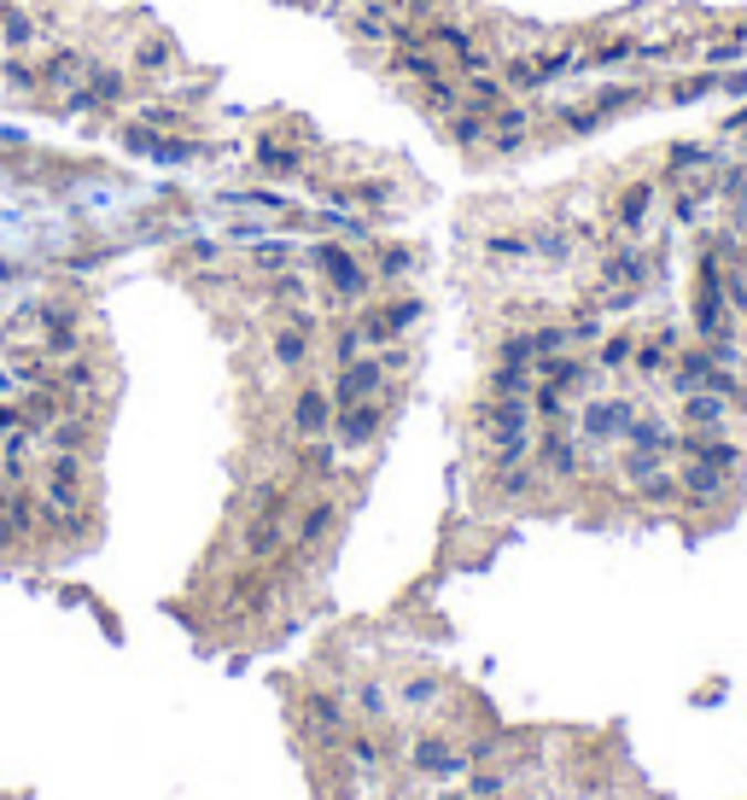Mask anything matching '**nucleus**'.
<instances>
[{
  "mask_svg": "<svg viewBox=\"0 0 747 800\" xmlns=\"http://www.w3.org/2000/svg\"><path fill=\"white\" fill-rule=\"evenodd\" d=\"M309 263H316V275H322V286H327V298H362L368 286H374V275L345 252L339 240H322L316 252H309Z\"/></svg>",
  "mask_w": 747,
  "mask_h": 800,
  "instance_id": "obj_1",
  "label": "nucleus"
},
{
  "mask_svg": "<svg viewBox=\"0 0 747 800\" xmlns=\"http://www.w3.org/2000/svg\"><path fill=\"white\" fill-rule=\"evenodd\" d=\"M532 129H537L532 106H520V99H503V106L491 112V135H485V147L508 158V152H520L526 140H532Z\"/></svg>",
  "mask_w": 747,
  "mask_h": 800,
  "instance_id": "obj_2",
  "label": "nucleus"
},
{
  "mask_svg": "<svg viewBox=\"0 0 747 800\" xmlns=\"http://www.w3.org/2000/svg\"><path fill=\"white\" fill-rule=\"evenodd\" d=\"M654 204H660V181H625L619 199H613V229L619 234H642L649 217H654Z\"/></svg>",
  "mask_w": 747,
  "mask_h": 800,
  "instance_id": "obj_3",
  "label": "nucleus"
},
{
  "mask_svg": "<svg viewBox=\"0 0 747 800\" xmlns=\"http://www.w3.org/2000/svg\"><path fill=\"white\" fill-rule=\"evenodd\" d=\"M252 164H257V176H304V152L286 140L281 129H263L257 135V147H252Z\"/></svg>",
  "mask_w": 747,
  "mask_h": 800,
  "instance_id": "obj_4",
  "label": "nucleus"
},
{
  "mask_svg": "<svg viewBox=\"0 0 747 800\" xmlns=\"http://www.w3.org/2000/svg\"><path fill=\"white\" fill-rule=\"evenodd\" d=\"M380 380H386V368L374 362V357H357V362H345V368H339V380H334V409L368 403L374 392H380Z\"/></svg>",
  "mask_w": 747,
  "mask_h": 800,
  "instance_id": "obj_5",
  "label": "nucleus"
},
{
  "mask_svg": "<svg viewBox=\"0 0 747 800\" xmlns=\"http://www.w3.org/2000/svg\"><path fill=\"white\" fill-rule=\"evenodd\" d=\"M391 71H398V76H409L414 88H421V82H432V76H444L439 53H432L427 41H403V48H391Z\"/></svg>",
  "mask_w": 747,
  "mask_h": 800,
  "instance_id": "obj_6",
  "label": "nucleus"
},
{
  "mask_svg": "<svg viewBox=\"0 0 747 800\" xmlns=\"http://www.w3.org/2000/svg\"><path fill=\"white\" fill-rule=\"evenodd\" d=\"M327 421H334V398L316 392V386H304L298 403H293V427H298L304 439H322V433H327Z\"/></svg>",
  "mask_w": 747,
  "mask_h": 800,
  "instance_id": "obj_7",
  "label": "nucleus"
},
{
  "mask_svg": "<svg viewBox=\"0 0 747 800\" xmlns=\"http://www.w3.org/2000/svg\"><path fill=\"white\" fill-rule=\"evenodd\" d=\"M176 65V41L170 35H140L135 41V76H164Z\"/></svg>",
  "mask_w": 747,
  "mask_h": 800,
  "instance_id": "obj_8",
  "label": "nucleus"
},
{
  "mask_svg": "<svg viewBox=\"0 0 747 800\" xmlns=\"http://www.w3.org/2000/svg\"><path fill=\"white\" fill-rule=\"evenodd\" d=\"M444 135L455 140V147H485V135H491V112H473V106L450 112V117H444Z\"/></svg>",
  "mask_w": 747,
  "mask_h": 800,
  "instance_id": "obj_9",
  "label": "nucleus"
},
{
  "mask_svg": "<svg viewBox=\"0 0 747 800\" xmlns=\"http://www.w3.org/2000/svg\"><path fill=\"white\" fill-rule=\"evenodd\" d=\"M508 99V88H503V76L496 71H485V76H462V106H473V112H496Z\"/></svg>",
  "mask_w": 747,
  "mask_h": 800,
  "instance_id": "obj_10",
  "label": "nucleus"
},
{
  "mask_svg": "<svg viewBox=\"0 0 747 800\" xmlns=\"http://www.w3.org/2000/svg\"><path fill=\"white\" fill-rule=\"evenodd\" d=\"M421 106L432 112V117H450V112H462V82L455 76H432V82H421Z\"/></svg>",
  "mask_w": 747,
  "mask_h": 800,
  "instance_id": "obj_11",
  "label": "nucleus"
},
{
  "mask_svg": "<svg viewBox=\"0 0 747 800\" xmlns=\"http://www.w3.org/2000/svg\"><path fill=\"white\" fill-rule=\"evenodd\" d=\"M88 94H94V106H123V99H129V76L123 71H112V65H94L88 76Z\"/></svg>",
  "mask_w": 747,
  "mask_h": 800,
  "instance_id": "obj_12",
  "label": "nucleus"
},
{
  "mask_svg": "<svg viewBox=\"0 0 747 800\" xmlns=\"http://www.w3.org/2000/svg\"><path fill=\"white\" fill-rule=\"evenodd\" d=\"M35 35H41V24L24 12V7H7L0 12V41H7L12 53H24V48H35Z\"/></svg>",
  "mask_w": 747,
  "mask_h": 800,
  "instance_id": "obj_13",
  "label": "nucleus"
},
{
  "mask_svg": "<svg viewBox=\"0 0 747 800\" xmlns=\"http://www.w3.org/2000/svg\"><path fill=\"white\" fill-rule=\"evenodd\" d=\"M631 106H642V88H631V82H613V88H596L590 94V112L608 123V117H619V112H631Z\"/></svg>",
  "mask_w": 747,
  "mask_h": 800,
  "instance_id": "obj_14",
  "label": "nucleus"
},
{
  "mask_svg": "<svg viewBox=\"0 0 747 800\" xmlns=\"http://www.w3.org/2000/svg\"><path fill=\"white\" fill-rule=\"evenodd\" d=\"M496 76H503L508 94H537V88H544V76H537V59H526V53L503 59V71H496Z\"/></svg>",
  "mask_w": 747,
  "mask_h": 800,
  "instance_id": "obj_15",
  "label": "nucleus"
},
{
  "mask_svg": "<svg viewBox=\"0 0 747 800\" xmlns=\"http://www.w3.org/2000/svg\"><path fill=\"white\" fill-rule=\"evenodd\" d=\"M76 76H82V53H71V48L48 53V65H41V82H48V88H76Z\"/></svg>",
  "mask_w": 747,
  "mask_h": 800,
  "instance_id": "obj_16",
  "label": "nucleus"
},
{
  "mask_svg": "<svg viewBox=\"0 0 747 800\" xmlns=\"http://www.w3.org/2000/svg\"><path fill=\"white\" fill-rule=\"evenodd\" d=\"M327 531H334V503H316V508H309V515H304V531H298V549H316L322 538H327Z\"/></svg>",
  "mask_w": 747,
  "mask_h": 800,
  "instance_id": "obj_17",
  "label": "nucleus"
},
{
  "mask_svg": "<svg viewBox=\"0 0 747 800\" xmlns=\"http://www.w3.org/2000/svg\"><path fill=\"white\" fill-rule=\"evenodd\" d=\"M631 357H636V345H631L625 334H619V339H608V345H601V351H596V362H601V368H625Z\"/></svg>",
  "mask_w": 747,
  "mask_h": 800,
  "instance_id": "obj_18",
  "label": "nucleus"
},
{
  "mask_svg": "<svg viewBox=\"0 0 747 800\" xmlns=\"http://www.w3.org/2000/svg\"><path fill=\"white\" fill-rule=\"evenodd\" d=\"M35 76H41V71H30L24 59H7V82H12V88H30Z\"/></svg>",
  "mask_w": 747,
  "mask_h": 800,
  "instance_id": "obj_19",
  "label": "nucleus"
},
{
  "mask_svg": "<svg viewBox=\"0 0 747 800\" xmlns=\"http://www.w3.org/2000/svg\"><path fill=\"white\" fill-rule=\"evenodd\" d=\"M380 263H386L380 275H409V263H414V257H409V252H380Z\"/></svg>",
  "mask_w": 747,
  "mask_h": 800,
  "instance_id": "obj_20",
  "label": "nucleus"
},
{
  "mask_svg": "<svg viewBox=\"0 0 747 800\" xmlns=\"http://www.w3.org/2000/svg\"><path fill=\"white\" fill-rule=\"evenodd\" d=\"M7 7H18V0H0V12H7Z\"/></svg>",
  "mask_w": 747,
  "mask_h": 800,
  "instance_id": "obj_21",
  "label": "nucleus"
}]
</instances>
